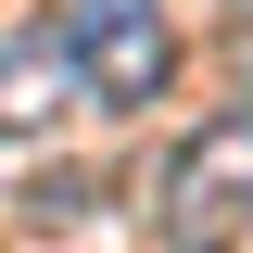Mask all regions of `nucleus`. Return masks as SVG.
Returning a JSON list of instances; mask_svg holds the SVG:
<instances>
[{
  "mask_svg": "<svg viewBox=\"0 0 253 253\" xmlns=\"http://www.w3.org/2000/svg\"><path fill=\"white\" fill-rule=\"evenodd\" d=\"M51 63L101 114H126V101H152L177 76V26H165V0H63L51 13Z\"/></svg>",
  "mask_w": 253,
  "mask_h": 253,
  "instance_id": "1",
  "label": "nucleus"
},
{
  "mask_svg": "<svg viewBox=\"0 0 253 253\" xmlns=\"http://www.w3.org/2000/svg\"><path fill=\"white\" fill-rule=\"evenodd\" d=\"M253 228V114H203L165 152V241L177 253H228Z\"/></svg>",
  "mask_w": 253,
  "mask_h": 253,
  "instance_id": "2",
  "label": "nucleus"
}]
</instances>
